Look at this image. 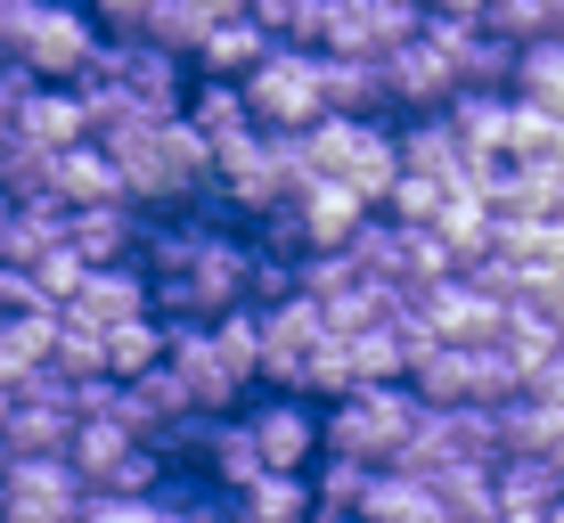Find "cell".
<instances>
[{"label": "cell", "instance_id": "obj_27", "mask_svg": "<svg viewBox=\"0 0 564 523\" xmlns=\"http://www.w3.org/2000/svg\"><path fill=\"white\" fill-rule=\"evenodd\" d=\"M508 99H523V107H540V115H556V123H564V42H532V50H516Z\"/></svg>", "mask_w": 564, "mask_h": 523}, {"label": "cell", "instance_id": "obj_28", "mask_svg": "<svg viewBox=\"0 0 564 523\" xmlns=\"http://www.w3.org/2000/svg\"><path fill=\"white\" fill-rule=\"evenodd\" d=\"M164 360V319H123V327H99V368L115 384H131L140 368Z\"/></svg>", "mask_w": 564, "mask_h": 523}, {"label": "cell", "instance_id": "obj_12", "mask_svg": "<svg viewBox=\"0 0 564 523\" xmlns=\"http://www.w3.org/2000/svg\"><path fill=\"white\" fill-rule=\"evenodd\" d=\"M393 164L401 172H417V181H442L451 188L458 172H466V148H458V131H451V115H393Z\"/></svg>", "mask_w": 564, "mask_h": 523}, {"label": "cell", "instance_id": "obj_9", "mask_svg": "<svg viewBox=\"0 0 564 523\" xmlns=\"http://www.w3.org/2000/svg\"><path fill=\"white\" fill-rule=\"evenodd\" d=\"M377 83H384V107L393 115H434V107H451V90H458L425 33H410V42H393L377 57Z\"/></svg>", "mask_w": 564, "mask_h": 523}, {"label": "cell", "instance_id": "obj_25", "mask_svg": "<svg viewBox=\"0 0 564 523\" xmlns=\"http://www.w3.org/2000/svg\"><path fill=\"white\" fill-rule=\"evenodd\" d=\"M556 352H564V327L516 303V312H508V327H499V360L516 368V384H532V377H540V368H549Z\"/></svg>", "mask_w": 564, "mask_h": 523}, {"label": "cell", "instance_id": "obj_15", "mask_svg": "<svg viewBox=\"0 0 564 523\" xmlns=\"http://www.w3.org/2000/svg\"><path fill=\"white\" fill-rule=\"evenodd\" d=\"M17 140H33L42 156H66V148H83V140H90L83 99H74V90H42V83H33L25 99H17Z\"/></svg>", "mask_w": 564, "mask_h": 523}, {"label": "cell", "instance_id": "obj_24", "mask_svg": "<svg viewBox=\"0 0 564 523\" xmlns=\"http://www.w3.org/2000/svg\"><path fill=\"white\" fill-rule=\"evenodd\" d=\"M74 417L66 410H33V401H9L0 417V458H66Z\"/></svg>", "mask_w": 564, "mask_h": 523}, {"label": "cell", "instance_id": "obj_29", "mask_svg": "<svg viewBox=\"0 0 564 523\" xmlns=\"http://www.w3.org/2000/svg\"><path fill=\"white\" fill-rule=\"evenodd\" d=\"M57 246H66V213H57V205H17L9 213V238H0V262L33 270L42 254H57Z\"/></svg>", "mask_w": 564, "mask_h": 523}, {"label": "cell", "instance_id": "obj_42", "mask_svg": "<svg viewBox=\"0 0 564 523\" xmlns=\"http://www.w3.org/2000/svg\"><path fill=\"white\" fill-rule=\"evenodd\" d=\"M33 9H42V0H0V50H9L17 42V25H25V17Z\"/></svg>", "mask_w": 564, "mask_h": 523}, {"label": "cell", "instance_id": "obj_37", "mask_svg": "<svg viewBox=\"0 0 564 523\" xmlns=\"http://www.w3.org/2000/svg\"><path fill=\"white\" fill-rule=\"evenodd\" d=\"M0 319H50V295L33 286V270L0 262Z\"/></svg>", "mask_w": 564, "mask_h": 523}, {"label": "cell", "instance_id": "obj_2", "mask_svg": "<svg viewBox=\"0 0 564 523\" xmlns=\"http://www.w3.org/2000/svg\"><path fill=\"white\" fill-rule=\"evenodd\" d=\"M90 57H99V25H90L83 0H42L9 42V66L42 90H74L90 74Z\"/></svg>", "mask_w": 564, "mask_h": 523}, {"label": "cell", "instance_id": "obj_5", "mask_svg": "<svg viewBox=\"0 0 564 523\" xmlns=\"http://www.w3.org/2000/svg\"><path fill=\"white\" fill-rule=\"evenodd\" d=\"M425 25V9L410 0H319V57H384L393 42H410Z\"/></svg>", "mask_w": 564, "mask_h": 523}, {"label": "cell", "instance_id": "obj_45", "mask_svg": "<svg viewBox=\"0 0 564 523\" xmlns=\"http://www.w3.org/2000/svg\"><path fill=\"white\" fill-rule=\"evenodd\" d=\"M9 213H17V205H9V197H0V238H9Z\"/></svg>", "mask_w": 564, "mask_h": 523}, {"label": "cell", "instance_id": "obj_35", "mask_svg": "<svg viewBox=\"0 0 564 523\" xmlns=\"http://www.w3.org/2000/svg\"><path fill=\"white\" fill-rule=\"evenodd\" d=\"M42 360H50V319H0V368H9V384Z\"/></svg>", "mask_w": 564, "mask_h": 523}, {"label": "cell", "instance_id": "obj_1", "mask_svg": "<svg viewBox=\"0 0 564 523\" xmlns=\"http://www.w3.org/2000/svg\"><path fill=\"white\" fill-rule=\"evenodd\" d=\"M410 425H417L410 384H352L344 401L319 410V458H352V467L384 475L401 458V442H410Z\"/></svg>", "mask_w": 564, "mask_h": 523}, {"label": "cell", "instance_id": "obj_20", "mask_svg": "<svg viewBox=\"0 0 564 523\" xmlns=\"http://www.w3.org/2000/svg\"><path fill=\"white\" fill-rule=\"evenodd\" d=\"M303 515H311L303 475H254L246 491L221 499V523H303Z\"/></svg>", "mask_w": 564, "mask_h": 523}, {"label": "cell", "instance_id": "obj_30", "mask_svg": "<svg viewBox=\"0 0 564 523\" xmlns=\"http://www.w3.org/2000/svg\"><path fill=\"white\" fill-rule=\"evenodd\" d=\"M140 42L188 66V50L205 42V9H197V0H148V17H140Z\"/></svg>", "mask_w": 564, "mask_h": 523}, {"label": "cell", "instance_id": "obj_17", "mask_svg": "<svg viewBox=\"0 0 564 523\" xmlns=\"http://www.w3.org/2000/svg\"><path fill=\"white\" fill-rule=\"evenodd\" d=\"M50 205L57 213H83V205H123V188H115V164L99 148H66V156H50Z\"/></svg>", "mask_w": 564, "mask_h": 523}, {"label": "cell", "instance_id": "obj_41", "mask_svg": "<svg viewBox=\"0 0 564 523\" xmlns=\"http://www.w3.org/2000/svg\"><path fill=\"white\" fill-rule=\"evenodd\" d=\"M523 393H532V401H549V410H564V352H556L549 368H540V377L523 384Z\"/></svg>", "mask_w": 564, "mask_h": 523}, {"label": "cell", "instance_id": "obj_36", "mask_svg": "<svg viewBox=\"0 0 564 523\" xmlns=\"http://www.w3.org/2000/svg\"><path fill=\"white\" fill-rule=\"evenodd\" d=\"M344 286H360L344 254H303V262H295V295H303V303H336Z\"/></svg>", "mask_w": 564, "mask_h": 523}, {"label": "cell", "instance_id": "obj_18", "mask_svg": "<svg viewBox=\"0 0 564 523\" xmlns=\"http://www.w3.org/2000/svg\"><path fill=\"white\" fill-rule=\"evenodd\" d=\"M181 123L197 131L205 148H229V140H246V131H254V115H246V99H238V83H205V74H188V99H181Z\"/></svg>", "mask_w": 564, "mask_h": 523}, {"label": "cell", "instance_id": "obj_16", "mask_svg": "<svg viewBox=\"0 0 564 523\" xmlns=\"http://www.w3.org/2000/svg\"><path fill=\"white\" fill-rule=\"evenodd\" d=\"M442 115H451L466 164H499V156H508V90H451Z\"/></svg>", "mask_w": 564, "mask_h": 523}, {"label": "cell", "instance_id": "obj_26", "mask_svg": "<svg viewBox=\"0 0 564 523\" xmlns=\"http://www.w3.org/2000/svg\"><path fill=\"white\" fill-rule=\"evenodd\" d=\"M442 523H499V499H491V467H434L425 475Z\"/></svg>", "mask_w": 564, "mask_h": 523}, {"label": "cell", "instance_id": "obj_14", "mask_svg": "<svg viewBox=\"0 0 564 523\" xmlns=\"http://www.w3.org/2000/svg\"><path fill=\"white\" fill-rule=\"evenodd\" d=\"M131 246H140V213H131V205H83V213H66V254L83 270L131 262Z\"/></svg>", "mask_w": 564, "mask_h": 523}, {"label": "cell", "instance_id": "obj_32", "mask_svg": "<svg viewBox=\"0 0 564 523\" xmlns=\"http://www.w3.org/2000/svg\"><path fill=\"white\" fill-rule=\"evenodd\" d=\"M344 360H352V384H401L410 368H401V344H393V327H360V336H344Z\"/></svg>", "mask_w": 564, "mask_h": 523}, {"label": "cell", "instance_id": "obj_22", "mask_svg": "<svg viewBox=\"0 0 564 523\" xmlns=\"http://www.w3.org/2000/svg\"><path fill=\"white\" fill-rule=\"evenodd\" d=\"M491 499H499V515H549L564 499V482H556L549 458H499L491 467Z\"/></svg>", "mask_w": 564, "mask_h": 523}, {"label": "cell", "instance_id": "obj_44", "mask_svg": "<svg viewBox=\"0 0 564 523\" xmlns=\"http://www.w3.org/2000/svg\"><path fill=\"white\" fill-rule=\"evenodd\" d=\"M303 523H360V515H303Z\"/></svg>", "mask_w": 564, "mask_h": 523}, {"label": "cell", "instance_id": "obj_23", "mask_svg": "<svg viewBox=\"0 0 564 523\" xmlns=\"http://www.w3.org/2000/svg\"><path fill=\"white\" fill-rule=\"evenodd\" d=\"M360 523H442V508H434V491H425L417 475H368V491H360V508H352Z\"/></svg>", "mask_w": 564, "mask_h": 523}, {"label": "cell", "instance_id": "obj_33", "mask_svg": "<svg viewBox=\"0 0 564 523\" xmlns=\"http://www.w3.org/2000/svg\"><path fill=\"white\" fill-rule=\"evenodd\" d=\"M0 197H9V205H50V156L33 140L0 148Z\"/></svg>", "mask_w": 564, "mask_h": 523}, {"label": "cell", "instance_id": "obj_38", "mask_svg": "<svg viewBox=\"0 0 564 523\" xmlns=\"http://www.w3.org/2000/svg\"><path fill=\"white\" fill-rule=\"evenodd\" d=\"M33 286H42V295H50V312H57V303H74V286H83V262H74L66 246H57V254L33 262Z\"/></svg>", "mask_w": 564, "mask_h": 523}, {"label": "cell", "instance_id": "obj_4", "mask_svg": "<svg viewBox=\"0 0 564 523\" xmlns=\"http://www.w3.org/2000/svg\"><path fill=\"white\" fill-rule=\"evenodd\" d=\"M238 99L254 115V131H311L319 123V50H262L254 74H238Z\"/></svg>", "mask_w": 564, "mask_h": 523}, {"label": "cell", "instance_id": "obj_21", "mask_svg": "<svg viewBox=\"0 0 564 523\" xmlns=\"http://www.w3.org/2000/svg\"><path fill=\"white\" fill-rule=\"evenodd\" d=\"M425 229L442 238V254H451V270H466V262H482V254H491V229H499V221L482 213V197H466V188H451V197H442V213H434Z\"/></svg>", "mask_w": 564, "mask_h": 523}, {"label": "cell", "instance_id": "obj_13", "mask_svg": "<svg viewBox=\"0 0 564 523\" xmlns=\"http://www.w3.org/2000/svg\"><path fill=\"white\" fill-rule=\"evenodd\" d=\"M57 312H74L83 327H123V319H155L148 312V279L131 262H107V270H83V286H74V303H57Z\"/></svg>", "mask_w": 564, "mask_h": 523}, {"label": "cell", "instance_id": "obj_34", "mask_svg": "<svg viewBox=\"0 0 564 523\" xmlns=\"http://www.w3.org/2000/svg\"><path fill=\"white\" fill-rule=\"evenodd\" d=\"M442 197H451L442 181H417V172H393V188H384L377 221H393V229H425V221L442 213Z\"/></svg>", "mask_w": 564, "mask_h": 523}, {"label": "cell", "instance_id": "obj_11", "mask_svg": "<svg viewBox=\"0 0 564 523\" xmlns=\"http://www.w3.org/2000/svg\"><path fill=\"white\" fill-rule=\"evenodd\" d=\"M286 213H295V238H303V254H344V246L360 238V221H368V205H360L344 181H303Z\"/></svg>", "mask_w": 564, "mask_h": 523}, {"label": "cell", "instance_id": "obj_47", "mask_svg": "<svg viewBox=\"0 0 564 523\" xmlns=\"http://www.w3.org/2000/svg\"><path fill=\"white\" fill-rule=\"evenodd\" d=\"M410 9H417V0H410Z\"/></svg>", "mask_w": 564, "mask_h": 523}, {"label": "cell", "instance_id": "obj_39", "mask_svg": "<svg viewBox=\"0 0 564 523\" xmlns=\"http://www.w3.org/2000/svg\"><path fill=\"white\" fill-rule=\"evenodd\" d=\"M74 523H155V499H83Z\"/></svg>", "mask_w": 564, "mask_h": 523}, {"label": "cell", "instance_id": "obj_10", "mask_svg": "<svg viewBox=\"0 0 564 523\" xmlns=\"http://www.w3.org/2000/svg\"><path fill=\"white\" fill-rule=\"evenodd\" d=\"M417 319L434 327V344H466V352H475V344H499V327H508V312H499L491 295H475L458 270L417 295Z\"/></svg>", "mask_w": 564, "mask_h": 523}, {"label": "cell", "instance_id": "obj_46", "mask_svg": "<svg viewBox=\"0 0 564 523\" xmlns=\"http://www.w3.org/2000/svg\"><path fill=\"white\" fill-rule=\"evenodd\" d=\"M556 172H564V123H556Z\"/></svg>", "mask_w": 564, "mask_h": 523}, {"label": "cell", "instance_id": "obj_43", "mask_svg": "<svg viewBox=\"0 0 564 523\" xmlns=\"http://www.w3.org/2000/svg\"><path fill=\"white\" fill-rule=\"evenodd\" d=\"M417 9L425 17H475V25H482V0H417Z\"/></svg>", "mask_w": 564, "mask_h": 523}, {"label": "cell", "instance_id": "obj_3", "mask_svg": "<svg viewBox=\"0 0 564 523\" xmlns=\"http://www.w3.org/2000/svg\"><path fill=\"white\" fill-rule=\"evenodd\" d=\"M401 384L417 393V410H499L508 393H523L516 368L499 360V344H475V352L466 344H434Z\"/></svg>", "mask_w": 564, "mask_h": 523}, {"label": "cell", "instance_id": "obj_8", "mask_svg": "<svg viewBox=\"0 0 564 523\" xmlns=\"http://www.w3.org/2000/svg\"><path fill=\"white\" fill-rule=\"evenodd\" d=\"M83 482L66 458H0V523H74Z\"/></svg>", "mask_w": 564, "mask_h": 523}, {"label": "cell", "instance_id": "obj_7", "mask_svg": "<svg viewBox=\"0 0 564 523\" xmlns=\"http://www.w3.org/2000/svg\"><path fill=\"white\" fill-rule=\"evenodd\" d=\"M164 377L181 384L188 417H229V410L246 401V384L229 377V360L213 352L205 327H164Z\"/></svg>", "mask_w": 564, "mask_h": 523}, {"label": "cell", "instance_id": "obj_6", "mask_svg": "<svg viewBox=\"0 0 564 523\" xmlns=\"http://www.w3.org/2000/svg\"><path fill=\"white\" fill-rule=\"evenodd\" d=\"M238 425H246V442H254L262 475H303L311 458H319V410H311V401H295V393L246 401Z\"/></svg>", "mask_w": 564, "mask_h": 523}, {"label": "cell", "instance_id": "obj_40", "mask_svg": "<svg viewBox=\"0 0 564 523\" xmlns=\"http://www.w3.org/2000/svg\"><path fill=\"white\" fill-rule=\"evenodd\" d=\"M83 9H90V25H99V33H140L148 0H83Z\"/></svg>", "mask_w": 564, "mask_h": 523}, {"label": "cell", "instance_id": "obj_19", "mask_svg": "<svg viewBox=\"0 0 564 523\" xmlns=\"http://www.w3.org/2000/svg\"><path fill=\"white\" fill-rule=\"evenodd\" d=\"M491 434H499V458H549V442L564 434V410H549L532 393H508L491 410Z\"/></svg>", "mask_w": 564, "mask_h": 523}, {"label": "cell", "instance_id": "obj_31", "mask_svg": "<svg viewBox=\"0 0 564 523\" xmlns=\"http://www.w3.org/2000/svg\"><path fill=\"white\" fill-rule=\"evenodd\" d=\"M205 336H213V352L229 360V377H238L246 393H254V368H262V319L238 303V312H221V319L205 327Z\"/></svg>", "mask_w": 564, "mask_h": 523}]
</instances>
